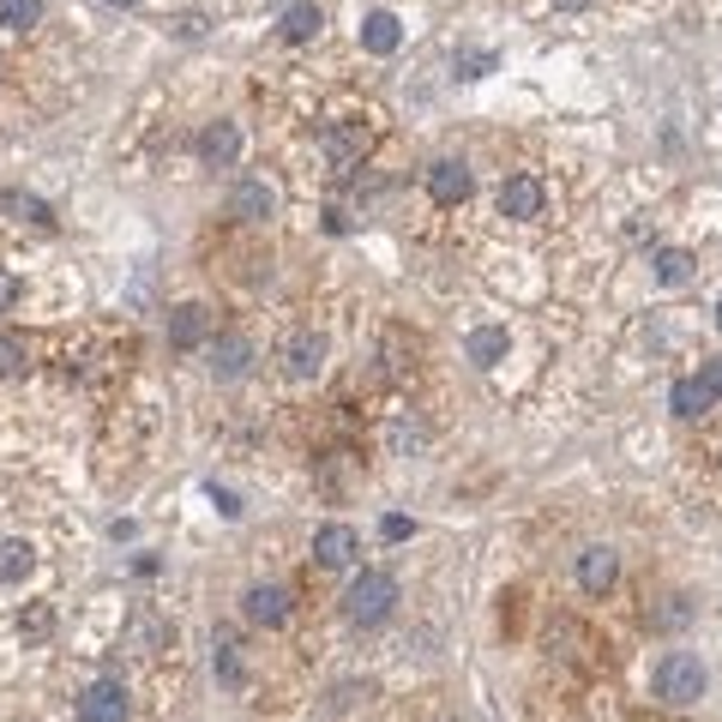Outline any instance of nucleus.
Instances as JSON below:
<instances>
[{"label":"nucleus","mask_w":722,"mask_h":722,"mask_svg":"<svg viewBox=\"0 0 722 722\" xmlns=\"http://www.w3.org/2000/svg\"><path fill=\"white\" fill-rule=\"evenodd\" d=\"M669 404H674V416H686V422H692V416H704V409L716 404V392L704 386V374H699V379H674Z\"/></svg>","instance_id":"obj_17"},{"label":"nucleus","mask_w":722,"mask_h":722,"mask_svg":"<svg viewBox=\"0 0 722 722\" xmlns=\"http://www.w3.org/2000/svg\"><path fill=\"white\" fill-rule=\"evenodd\" d=\"M542 205H548V194H542L536 175H512V181H500V217L530 224V217H542Z\"/></svg>","instance_id":"obj_3"},{"label":"nucleus","mask_w":722,"mask_h":722,"mask_svg":"<svg viewBox=\"0 0 722 722\" xmlns=\"http://www.w3.org/2000/svg\"><path fill=\"white\" fill-rule=\"evenodd\" d=\"M284 367H289V379H319V367H326V337H319V332H296L284 344Z\"/></svg>","instance_id":"obj_7"},{"label":"nucleus","mask_w":722,"mask_h":722,"mask_svg":"<svg viewBox=\"0 0 722 722\" xmlns=\"http://www.w3.org/2000/svg\"><path fill=\"white\" fill-rule=\"evenodd\" d=\"M217 674H224V681L235 686V681H241V662H235V644L224 639V644H217Z\"/></svg>","instance_id":"obj_26"},{"label":"nucleus","mask_w":722,"mask_h":722,"mask_svg":"<svg viewBox=\"0 0 722 722\" xmlns=\"http://www.w3.org/2000/svg\"><path fill=\"white\" fill-rule=\"evenodd\" d=\"M132 639H139V644H169V639H175V626H169V621H157L151 609H139V614H132Z\"/></svg>","instance_id":"obj_23"},{"label":"nucleus","mask_w":722,"mask_h":722,"mask_svg":"<svg viewBox=\"0 0 722 722\" xmlns=\"http://www.w3.org/2000/svg\"><path fill=\"white\" fill-rule=\"evenodd\" d=\"M392 602H397V578H392V572H362V578L344 591V614L356 626H379L392 614Z\"/></svg>","instance_id":"obj_2"},{"label":"nucleus","mask_w":722,"mask_h":722,"mask_svg":"<svg viewBox=\"0 0 722 722\" xmlns=\"http://www.w3.org/2000/svg\"><path fill=\"white\" fill-rule=\"evenodd\" d=\"M704 386H711V392L722 397V356H716V362H704Z\"/></svg>","instance_id":"obj_31"},{"label":"nucleus","mask_w":722,"mask_h":722,"mask_svg":"<svg viewBox=\"0 0 722 722\" xmlns=\"http://www.w3.org/2000/svg\"><path fill=\"white\" fill-rule=\"evenodd\" d=\"M211 500H217V512H224V518H241V500H235L229 488H217V482H211Z\"/></svg>","instance_id":"obj_28"},{"label":"nucleus","mask_w":722,"mask_h":722,"mask_svg":"<svg viewBox=\"0 0 722 722\" xmlns=\"http://www.w3.org/2000/svg\"><path fill=\"white\" fill-rule=\"evenodd\" d=\"M205 337H211V314H205L199 301L169 307V344H175V349H199Z\"/></svg>","instance_id":"obj_11"},{"label":"nucleus","mask_w":722,"mask_h":722,"mask_svg":"<svg viewBox=\"0 0 722 722\" xmlns=\"http://www.w3.org/2000/svg\"><path fill=\"white\" fill-rule=\"evenodd\" d=\"M397 42H404V24H397L392 12H367L362 19V49L367 55H392Z\"/></svg>","instance_id":"obj_16"},{"label":"nucleus","mask_w":722,"mask_h":722,"mask_svg":"<svg viewBox=\"0 0 722 722\" xmlns=\"http://www.w3.org/2000/svg\"><path fill=\"white\" fill-rule=\"evenodd\" d=\"M12 301H19V277H12L7 265H0V314H7Z\"/></svg>","instance_id":"obj_27"},{"label":"nucleus","mask_w":722,"mask_h":722,"mask_svg":"<svg viewBox=\"0 0 722 722\" xmlns=\"http://www.w3.org/2000/svg\"><path fill=\"white\" fill-rule=\"evenodd\" d=\"M247 367H254V344H247V337H217L211 374H217V379H241Z\"/></svg>","instance_id":"obj_14"},{"label":"nucleus","mask_w":722,"mask_h":722,"mask_svg":"<svg viewBox=\"0 0 722 722\" xmlns=\"http://www.w3.org/2000/svg\"><path fill=\"white\" fill-rule=\"evenodd\" d=\"M560 12H578V7H591V0H554Z\"/></svg>","instance_id":"obj_32"},{"label":"nucleus","mask_w":722,"mask_h":722,"mask_svg":"<svg viewBox=\"0 0 722 722\" xmlns=\"http://www.w3.org/2000/svg\"><path fill=\"white\" fill-rule=\"evenodd\" d=\"M614 578H621V554H614V548H584L578 554V584L591 596H609Z\"/></svg>","instance_id":"obj_10"},{"label":"nucleus","mask_w":722,"mask_h":722,"mask_svg":"<svg viewBox=\"0 0 722 722\" xmlns=\"http://www.w3.org/2000/svg\"><path fill=\"white\" fill-rule=\"evenodd\" d=\"M716 332H722V301H716Z\"/></svg>","instance_id":"obj_33"},{"label":"nucleus","mask_w":722,"mask_h":722,"mask_svg":"<svg viewBox=\"0 0 722 722\" xmlns=\"http://www.w3.org/2000/svg\"><path fill=\"white\" fill-rule=\"evenodd\" d=\"M409 530H416V524H409V518H397V512H392V518H386V524H379V536H386V542H404V536H409Z\"/></svg>","instance_id":"obj_29"},{"label":"nucleus","mask_w":722,"mask_h":722,"mask_svg":"<svg viewBox=\"0 0 722 722\" xmlns=\"http://www.w3.org/2000/svg\"><path fill=\"white\" fill-rule=\"evenodd\" d=\"M469 187H476V181H469V169L458 164V157H439V164L427 169V194H434L439 205H464Z\"/></svg>","instance_id":"obj_9"},{"label":"nucleus","mask_w":722,"mask_h":722,"mask_svg":"<svg viewBox=\"0 0 722 722\" xmlns=\"http://www.w3.org/2000/svg\"><path fill=\"white\" fill-rule=\"evenodd\" d=\"M37 572V548L31 542H0V584H24Z\"/></svg>","instance_id":"obj_19"},{"label":"nucleus","mask_w":722,"mask_h":722,"mask_svg":"<svg viewBox=\"0 0 722 722\" xmlns=\"http://www.w3.org/2000/svg\"><path fill=\"white\" fill-rule=\"evenodd\" d=\"M692 271H699V259H692L686 247H662L656 254V284L681 289V284H692Z\"/></svg>","instance_id":"obj_20"},{"label":"nucleus","mask_w":722,"mask_h":722,"mask_svg":"<svg viewBox=\"0 0 722 722\" xmlns=\"http://www.w3.org/2000/svg\"><path fill=\"white\" fill-rule=\"evenodd\" d=\"M12 367H19V344H12V337H0V374H12Z\"/></svg>","instance_id":"obj_30"},{"label":"nucleus","mask_w":722,"mask_h":722,"mask_svg":"<svg viewBox=\"0 0 722 722\" xmlns=\"http://www.w3.org/2000/svg\"><path fill=\"white\" fill-rule=\"evenodd\" d=\"M0 24L31 31V24H42V0H0Z\"/></svg>","instance_id":"obj_22"},{"label":"nucleus","mask_w":722,"mask_h":722,"mask_svg":"<svg viewBox=\"0 0 722 722\" xmlns=\"http://www.w3.org/2000/svg\"><path fill=\"white\" fill-rule=\"evenodd\" d=\"M0 205H7V211H19V217H31V224H42V229L55 224V211L42 199H31V194H0Z\"/></svg>","instance_id":"obj_24"},{"label":"nucleus","mask_w":722,"mask_h":722,"mask_svg":"<svg viewBox=\"0 0 722 722\" xmlns=\"http://www.w3.org/2000/svg\"><path fill=\"white\" fill-rule=\"evenodd\" d=\"M656 699L662 704H674V711H686V704H699L704 699V686H711V674H704V662L692 656V651H669L656 662Z\"/></svg>","instance_id":"obj_1"},{"label":"nucleus","mask_w":722,"mask_h":722,"mask_svg":"<svg viewBox=\"0 0 722 722\" xmlns=\"http://www.w3.org/2000/svg\"><path fill=\"white\" fill-rule=\"evenodd\" d=\"M326 157H332V169H356L367 157V127L362 121H332L326 127Z\"/></svg>","instance_id":"obj_6"},{"label":"nucleus","mask_w":722,"mask_h":722,"mask_svg":"<svg viewBox=\"0 0 722 722\" xmlns=\"http://www.w3.org/2000/svg\"><path fill=\"white\" fill-rule=\"evenodd\" d=\"M356 554H362V536L349 524H326L314 536V560L319 566H332V572H344V566H356Z\"/></svg>","instance_id":"obj_5"},{"label":"nucleus","mask_w":722,"mask_h":722,"mask_svg":"<svg viewBox=\"0 0 722 722\" xmlns=\"http://www.w3.org/2000/svg\"><path fill=\"white\" fill-rule=\"evenodd\" d=\"M199 157L205 164H235V157H241V132H235V121H217V127H205L199 132Z\"/></svg>","instance_id":"obj_13"},{"label":"nucleus","mask_w":722,"mask_h":722,"mask_svg":"<svg viewBox=\"0 0 722 722\" xmlns=\"http://www.w3.org/2000/svg\"><path fill=\"white\" fill-rule=\"evenodd\" d=\"M482 72H494V55L464 49V55H458V79H482Z\"/></svg>","instance_id":"obj_25"},{"label":"nucleus","mask_w":722,"mask_h":722,"mask_svg":"<svg viewBox=\"0 0 722 722\" xmlns=\"http://www.w3.org/2000/svg\"><path fill=\"white\" fill-rule=\"evenodd\" d=\"M506 349H512V337H506V326H482V332H469L464 356L476 362V367H500V362H506Z\"/></svg>","instance_id":"obj_15"},{"label":"nucleus","mask_w":722,"mask_h":722,"mask_svg":"<svg viewBox=\"0 0 722 722\" xmlns=\"http://www.w3.org/2000/svg\"><path fill=\"white\" fill-rule=\"evenodd\" d=\"M49 632H55V609H49V602H31V609L19 614V639L24 644H42Z\"/></svg>","instance_id":"obj_21"},{"label":"nucleus","mask_w":722,"mask_h":722,"mask_svg":"<svg viewBox=\"0 0 722 722\" xmlns=\"http://www.w3.org/2000/svg\"><path fill=\"white\" fill-rule=\"evenodd\" d=\"M132 716V704H127V686L121 681H97V686H85V699H79V722H127Z\"/></svg>","instance_id":"obj_4"},{"label":"nucleus","mask_w":722,"mask_h":722,"mask_svg":"<svg viewBox=\"0 0 722 722\" xmlns=\"http://www.w3.org/2000/svg\"><path fill=\"white\" fill-rule=\"evenodd\" d=\"M319 24H326V12H319L314 0H289V12H284V42H314Z\"/></svg>","instance_id":"obj_18"},{"label":"nucleus","mask_w":722,"mask_h":722,"mask_svg":"<svg viewBox=\"0 0 722 722\" xmlns=\"http://www.w3.org/2000/svg\"><path fill=\"white\" fill-rule=\"evenodd\" d=\"M241 609H247L254 626H284L289 621V591L284 584H254V591L241 596Z\"/></svg>","instance_id":"obj_8"},{"label":"nucleus","mask_w":722,"mask_h":722,"mask_svg":"<svg viewBox=\"0 0 722 722\" xmlns=\"http://www.w3.org/2000/svg\"><path fill=\"white\" fill-rule=\"evenodd\" d=\"M271 211H277V194L265 181H241L229 194V217H241V224H265Z\"/></svg>","instance_id":"obj_12"},{"label":"nucleus","mask_w":722,"mask_h":722,"mask_svg":"<svg viewBox=\"0 0 722 722\" xmlns=\"http://www.w3.org/2000/svg\"><path fill=\"white\" fill-rule=\"evenodd\" d=\"M109 7H132V0H109Z\"/></svg>","instance_id":"obj_34"}]
</instances>
